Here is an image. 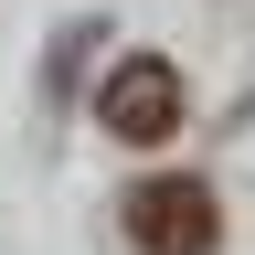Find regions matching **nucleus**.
Returning a JSON list of instances; mask_svg holds the SVG:
<instances>
[{
	"label": "nucleus",
	"instance_id": "nucleus-1",
	"mask_svg": "<svg viewBox=\"0 0 255 255\" xmlns=\"http://www.w3.org/2000/svg\"><path fill=\"white\" fill-rule=\"evenodd\" d=\"M128 245H138V255H213V245H223V202H213V181H191V170H149L138 191H128Z\"/></svg>",
	"mask_w": 255,
	"mask_h": 255
},
{
	"label": "nucleus",
	"instance_id": "nucleus-2",
	"mask_svg": "<svg viewBox=\"0 0 255 255\" xmlns=\"http://www.w3.org/2000/svg\"><path fill=\"white\" fill-rule=\"evenodd\" d=\"M96 117L117 128V138H138V149H159L181 128V75L159 53H117L107 64V85H96Z\"/></svg>",
	"mask_w": 255,
	"mask_h": 255
}]
</instances>
